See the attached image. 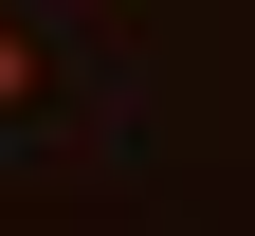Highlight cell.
<instances>
[{"label":"cell","instance_id":"obj_1","mask_svg":"<svg viewBox=\"0 0 255 236\" xmlns=\"http://www.w3.org/2000/svg\"><path fill=\"white\" fill-rule=\"evenodd\" d=\"M37 91H55V73H37V37L0 18V109H37Z\"/></svg>","mask_w":255,"mask_h":236}]
</instances>
